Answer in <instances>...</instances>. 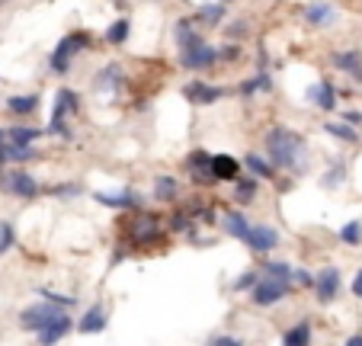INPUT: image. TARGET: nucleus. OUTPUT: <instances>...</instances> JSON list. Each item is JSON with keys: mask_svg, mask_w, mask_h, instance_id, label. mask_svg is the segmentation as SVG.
<instances>
[{"mask_svg": "<svg viewBox=\"0 0 362 346\" xmlns=\"http://www.w3.org/2000/svg\"><path fill=\"white\" fill-rule=\"evenodd\" d=\"M353 295H356V298H362V270L356 273V279H353Z\"/></svg>", "mask_w": 362, "mask_h": 346, "instance_id": "79ce46f5", "label": "nucleus"}, {"mask_svg": "<svg viewBox=\"0 0 362 346\" xmlns=\"http://www.w3.org/2000/svg\"><path fill=\"white\" fill-rule=\"evenodd\" d=\"M16 234H13V225L10 222H0V253H7L10 247H13Z\"/></svg>", "mask_w": 362, "mask_h": 346, "instance_id": "473e14b6", "label": "nucleus"}, {"mask_svg": "<svg viewBox=\"0 0 362 346\" xmlns=\"http://www.w3.org/2000/svg\"><path fill=\"white\" fill-rule=\"evenodd\" d=\"M282 343H286V346H305V343H311V324H308V321L295 324L292 330L282 333Z\"/></svg>", "mask_w": 362, "mask_h": 346, "instance_id": "aec40b11", "label": "nucleus"}, {"mask_svg": "<svg viewBox=\"0 0 362 346\" xmlns=\"http://www.w3.org/2000/svg\"><path fill=\"white\" fill-rule=\"evenodd\" d=\"M346 343H349V346H362V337H349Z\"/></svg>", "mask_w": 362, "mask_h": 346, "instance_id": "a18cd8bd", "label": "nucleus"}, {"mask_svg": "<svg viewBox=\"0 0 362 346\" xmlns=\"http://www.w3.org/2000/svg\"><path fill=\"white\" fill-rule=\"evenodd\" d=\"M266 148H270L272 164L282 170H301V164H305V141L289 129H272L266 135Z\"/></svg>", "mask_w": 362, "mask_h": 346, "instance_id": "f257e3e1", "label": "nucleus"}, {"mask_svg": "<svg viewBox=\"0 0 362 346\" xmlns=\"http://www.w3.org/2000/svg\"><path fill=\"white\" fill-rule=\"evenodd\" d=\"M176 42H180V49H186V45H195V42H199V32L193 29V23H189V20L176 23Z\"/></svg>", "mask_w": 362, "mask_h": 346, "instance_id": "a878e982", "label": "nucleus"}, {"mask_svg": "<svg viewBox=\"0 0 362 346\" xmlns=\"http://www.w3.org/2000/svg\"><path fill=\"white\" fill-rule=\"evenodd\" d=\"M77 93L74 90H68V87H61V90L55 93V109H52V122H49V132H55V135H64L68 138V125H64V119L71 116V112H77Z\"/></svg>", "mask_w": 362, "mask_h": 346, "instance_id": "f03ea898", "label": "nucleus"}, {"mask_svg": "<svg viewBox=\"0 0 362 346\" xmlns=\"http://www.w3.org/2000/svg\"><path fill=\"white\" fill-rule=\"evenodd\" d=\"M218 58H224V61H234V58H241V49H237V45H222Z\"/></svg>", "mask_w": 362, "mask_h": 346, "instance_id": "c9c22d12", "label": "nucleus"}, {"mask_svg": "<svg viewBox=\"0 0 362 346\" xmlns=\"http://www.w3.org/2000/svg\"><path fill=\"white\" fill-rule=\"evenodd\" d=\"M71 327H74V321H71L68 314H58L49 327H42V330H39V340H42V343H58L61 337H68V333H71Z\"/></svg>", "mask_w": 362, "mask_h": 346, "instance_id": "4468645a", "label": "nucleus"}, {"mask_svg": "<svg viewBox=\"0 0 362 346\" xmlns=\"http://www.w3.org/2000/svg\"><path fill=\"white\" fill-rule=\"evenodd\" d=\"M199 20H203L205 26H218V23L224 20V7L222 4H209V7L199 10Z\"/></svg>", "mask_w": 362, "mask_h": 346, "instance_id": "c85d7f7f", "label": "nucleus"}, {"mask_svg": "<svg viewBox=\"0 0 362 346\" xmlns=\"http://www.w3.org/2000/svg\"><path fill=\"white\" fill-rule=\"evenodd\" d=\"M176 180L174 177H157V180H154V199H174L176 196Z\"/></svg>", "mask_w": 362, "mask_h": 346, "instance_id": "393cba45", "label": "nucleus"}, {"mask_svg": "<svg viewBox=\"0 0 362 346\" xmlns=\"http://www.w3.org/2000/svg\"><path fill=\"white\" fill-rule=\"evenodd\" d=\"M314 289H318V298H320V302H334L337 292H340V273H337L334 266H327V270H324L318 279H314Z\"/></svg>", "mask_w": 362, "mask_h": 346, "instance_id": "f8f14e48", "label": "nucleus"}, {"mask_svg": "<svg viewBox=\"0 0 362 346\" xmlns=\"http://www.w3.org/2000/svg\"><path fill=\"white\" fill-rule=\"evenodd\" d=\"M330 135H337L340 141H359V132H356V125H349V122H327L324 125Z\"/></svg>", "mask_w": 362, "mask_h": 346, "instance_id": "b1692460", "label": "nucleus"}, {"mask_svg": "<svg viewBox=\"0 0 362 346\" xmlns=\"http://www.w3.org/2000/svg\"><path fill=\"white\" fill-rule=\"evenodd\" d=\"M340 237H343V244H349V247L362 244V225H359V222H349L346 228L340 231Z\"/></svg>", "mask_w": 362, "mask_h": 346, "instance_id": "2f4dec72", "label": "nucleus"}, {"mask_svg": "<svg viewBox=\"0 0 362 346\" xmlns=\"http://www.w3.org/2000/svg\"><path fill=\"white\" fill-rule=\"evenodd\" d=\"M186 100L189 103H199V106H212V103H218V100H224L228 97V90L224 87H212V83H203V80H193V83H186Z\"/></svg>", "mask_w": 362, "mask_h": 346, "instance_id": "0eeeda50", "label": "nucleus"}, {"mask_svg": "<svg viewBox=\"0 0 362 346\" xmlns=\"http://www.w3.org/2000/svg\"><path fill=\"white\" fill-rule=\"evenodd\" d=\"M77 330H80V333H99V330H106V311H103V305L87 308V314L80 318Z\"/></svg>", "mask_w": 362, "mask_h": 346, "instance_id": "dca6fc26", "label": "nucleus"}, {"mask_svg": "<svg viewBox=\"0 0 362 346\" xmlns=\"http://www.w3.org/2000/svg\"><path fill=\"white\" fill-rule=\"evenodd\" d=\"M224 231H228L231 237H241V241H247V234H251V225H247V218L241 212H228V215H224Z\"/></svg>", "mask_w": 362, "mask_h": 346, "instance_id": "a211bd4d", "label": "nucleus"}, {"mask_svg": "<svg viewBox=\"0 0 362 346\" xmlns=\"http://www.w3.org/2000/svg\"><path fill=\"white\" fill-rule=\"evenodd\" d=\"M87 35L80 32V35H64L61 42H58V49L52 52V71H55V74H64V71L71 68V58L77 55V52H84L87 49Z\"/></svg>", "mask_w": 362, "mask_h": 346, "instance_id": "7ed1b4c3", "label": "nucleus"}, {"mask_svg": "<svg viewBox=\"0 0 362 346\" xmlns=\"http://www.w3.org/2000/svg\"><path fill=\"white\" fill-rule=\"evenodd\" d=\"M305 20L311 23V26H330V23H334V7H327V4H311V7L305 10Z\"/></svg>", "mask_w": 362, "mask_h": 346, "instance_id": "6ab92c4d", "label": "nucleus"}, {"mask_svg": "<svg viewBox=\"0 0 362 346\" xmlns=\"http://www.w3.org/2000/svg\"><path fill=\"white\" fill-rule=\"evenodd\" d=\"M189 177H193V183H215V173H212V157L205 151H193L189 154Z\"/></svg>", "mask_w": 362, "mask_h": 346, "instance_id": "9d476101", "label": "nucleus"}, {"mask_svg": "<svg viewBox=\"0 0 362 346\" xmlns=\"http://www.w3.org/2000/svg\"><path fill=\"white\" fill-rule=\"evenodd\" d=\"M276 244H279L276 228H270V225H251V234H247V247H251L253 253H270Z\"/></svg>", "mask_w": 362, "mask_h": 346, "instance_id": "6e6552de", "label": "nucleus"}, {"mask_svg": "<svg viewBox=\"0 0 362 346\" xmlns=\"http://www.w3.org/2000/svg\"><path fill=\"white\" fill-rule=\"evenodd\" d=\"M7 189L13 196H20V199H35L39 196V183H35V177L32 173H26V170H13L7 177Z\"/></svg>", "mask_w": 362, "mask_h": 346, "instance_id": "1a4fd4ad", "label": "nucleus"}, {"mask_svg": "<svg viewBox=\"0 0 362 346\" xmlns=\"http://www.w3.org/2000/svg\"><path fill=\"white\" fill-rule=\"evenodd\" d=\"M346 122H349V125H362V112L349 109V112H346Z\"/></svg>", "mask_w": 362, "mask_h": 346, "instance_id": "37998d69", "label": "nucleus"}, {"mask_svg": "<svg viewBox=\"0 0 362 346\" xmlns=\"http://www.w3.org/2000/svg\"><path fill=\"white\" fill-rule=\"evenodd\" d=\"M180 61H183V68L205 71V68H212V64L218 61V49H212V45H205V42L199 39L195 45H186V49H180Z\"/></svg>", "mask_w": 362, "mask_h": 346, "instance_id": "39448f33", "label": "nucleus"}, {"mask_svg": "<svg viewBox=\"0 0 362 346\" xmlns=\"http://www.w3.org/2000/svg\"><path fill=\"white\" fill-rule=\"evenodd\" d=\"M7 154H10V160H32L35 157L32 145H10Z\"/></svg>", "mask_w": 362, "mask_h": 346, "instance_id": "72a5a7b5", "label": "nucleus"}, {"mask_svg": "<svg viewBox=\"0 0 362 346\" xmlns=\"http://www.w3.org/2000/svg\"><path fill=\"white\" fill-rule=\"evenodd\" d=\"M7 132H0V167H4V160H10V154H7Z\"/></svg>", "mask_w": 362, "mask_h": 346, "instance_id": "58836bf2", "label": "nucleus"}, {"mask_svg": "<svg viewBox=\"0 0 362 346\" xmlns=\"http://www.w3.org/2000/svg\"><path fill=\"white\" fill-rule=\"evenodd\" d=\"M362 58L359 52H340V55H334V64L337 68H343L349 77H356V80H362Z\"/></svg>", "mask_w": 362, "mask_h": 346, "instance_id": "f3484780", "label": "nucleus"}, {"mask_svg": "<svg viewBox=\"0 0 362 346\" xmlns=\"http://www.w3.org/2000/svg\"><path fill=\"white\" fill-rule=\"evenodd\" d=\"M212 173H215V180L237 183L241 180V164H237L234 157H228V154H215V157H212Z\"/></svg>", "mask_w": 362, "mask_h": 346, "instance_id": "ddd939ff", "label": "nucleus"}, {"mask_svg": "<svg viewBox=\"0 0 362 346\" xmlns=\"http://www.w3.org/2000/svg\"><path fill=\"white\" fill-rule=\"evenodd\" d=\"M126 39H128V20H116L109 26V32H106V42L109 45H122Z\"/></svg>", "mask_w": 362, "mask_h": 346, "instance_id": "cd10ccee", "label": "nucleus"}, {"mask_svg": "<svg viewBox=\"0 0 362 346\" xmlns=\"http://www.w3.org/2000/svg\"><path fill=\"white\" fill-rule=\"evenodd\" d=\"M224 4H228V0H224Z\"/></svg>", "mask_w": 362, "mask_h": 346, "instance_id": "49530a36", "label": "nucleus"}, {"mask_svg": "<svg viewBox=\"0 0 362 346\" xmlns=\"http://www.w3.org/2000/svg\"><path fill=\"white\" fill-rule=\"evenodd\" d=\"M253 285H257V273H244V276L237 279L234 289H253Z\"/></svg>", "mask_w": 362, "mask_h": 346, "instance_id": "e433bc0d", "label": "nucleus"}, {"mask_svg": "<svg viewBox=\"0 0 362 346\" xmlns=\"http://www.w3.org/2000/svg\"><path fill=\"white\" fill-rule=\"evenodd\" d=\"M253 196H257V177L253 180H237V202H251Z\"/></svg>", "mask_w": 362, "mask_h": 346, "instance_id": "7c9ffc66", "label": "nucleus"}, {"mask_svg": "<svg viewBox=\"0 0 362 346\" xmlns=\"http://www.w3.org/2000/svg\"><path fill=\"white\" fill-rule=\"evenodd\" d=\"M10 145H32L35 138H39V129H23V125H16V129H10L7 132Z\"/></svg>", "mask_w": 362, "mask_h": 346, "instance_id": "bb28decb", "label": "nucleus"}, {"mask_svg": "<svg viewBox=\"0 0 362 346\" xmlns=\"http://www.w3.org/2000/svg\"><path fill=\"white\" fill-rule=\"evenodd\" d=\"M35 106H39V97H35V93H26V97H10V100H7V109L16 112V116L35 112Z\"/></svg>", "mask_w": 362, "mask_h": 346, "instance_id": "4be33fe9", "label": "nucleus"}, {"mask_svg": "<svg viewBox=\"0 0 362 346\" xmlns=\"http://www.w3.org/2000/svg\"><path fill=\"white\" fill-rule=\"evenodd\" d=\"M266 276L289 279V276H292V266H289V263H266Z\"/></svg>", "mask_w": 362, "mask_h": 346, "instance_id": "f704fd0d", "label": "nucleus"}, {"mask_svg": "<svg viewBox=\"0 0 362 346\" xmlns=\"http://www.w3.org/2000/svg\"><path fill=\"white\" fill-rule=\"evenodd\" d=\"M186 218H183V215H176V218H174V231H186Z\"/></svg>", "mask_w": 362, "mask_h": 346, "instance_id": "c03bdc74", "label": "nucleus"}, {"mask_svg": "<svg viewBox=\"0 0 362 346\" xmlns=\"http://www.w3.org/2000/svg\"><path fill=\"white\" fill-rule=\"evenodd\" d=\"M247 170L253 173V177H263V180H272V164L270 160H263L260 154H247Z\"/></svg>", "mask_w": 362, "mask_h": 346, "instance_id": "5701e85b", "label": "nucleus"}, {"mask_svg": "<svg viewBox=\"0 0 362 346\" xmlns=\"http://www.w3.org/2000/svg\"><path fill=\"white\" fill-rule=\"evenodd\" d=\"M212 343H215V346H237L241 340H237V337H212Z\"/></svg>", "mask_w": 362, "mask_h": 346, "instance_id": "ea45409f", "label": "nucleus"}, {"mask_svg": "<svg viewBox=\"0 0 362 346\" xmlns=\"http://www.w3.org/2000/svg\"><path fill=\"white\" fill-rule=\"evenodd\" d=\"M286 295H289V279L266 276L253 285V305H260V308L272 305V302H279V298H286Z\"/></svg>", "mask_w": 362, "mask_h": 346, "instance_id": "423d86ee", "label": "nucleus"}, {"mask_svg": "<svg viewBox=\"0 0 362 346\" xmlns=\"http://www.w3.org/2000/svg\"><path fill=\"white\" fill-rule=\"evenodd\" d=\"M292 276L298 279V285H314V276H308V273H301V270H298V273H292Z\"/></svg>", "mask_w": 362, "mask_h": 346, "instance_id": "a19ab883", "label": "nucleus"}, {"mask_svg": "<svg viewBox=\"0 0 362 346\" xmlns=\"http://www.w3.org/2000/svg\"><path fill=\"white\" fill-rule=\"evenodd\" d=\"M308 103H314L318 109H334L337 106V90H334V83H327V80H318V83H311L308 87Z\"/></svg>", "mask_w": 362, "mask_h": 346, "instance_id": "9b49d317", "label": "nucleus"}, {"mask_svg": "<svg viewBox=\"0 0 362 346\" xmlns=\"http://www.w3.org/2000/svg\"><path fill=\"white\" fill-rule=\"evenodd\" d=\"M97 202H103V205H109V208H135L138 205V199H135L132 193H119V196H109V193H97L93 196Z\"/></svg>", "mask_w": 362, "mask_h": 346, "instance_id": "412c9836", "label": "nucleus"}, {"mask_svg": "<svg viewBox=\"0 0 362 346\" xmlns=\"http://www.w3.org/2000/svg\"><path fill=\"white\" fill-rule=\"evenodd\" d=\"M128 234H132L135 244H151L154 237H157V218H151V215H141L138 222L132 225V231H128Z\"/></svg>", "mask_w": 362, "mask_h": 346, "instance_id": "2eb2a0df", "label": "nucleus"}, {"mask_svg": "<svg viewBox=\"0 0 362 346\" xmlns=\"http://www.w3.org/2000/svg\"><path fill=\"white\" fill-rule=\"evenodd\" d=\"M58 314H64V305H58V302H52V305H32V308H26V311L20 314V324L26 327V330L39 333L42 327H49Z\"/></svg>", "mask_w": 362, "mask_h": 346, "instance_id": "20e7f679", "label": "nucleus"}, {"mask_svg": "<svg viewBox=\"0 0 362 346\" xmlns=\"http://www.w3.org/2000/svg\"><path fill=\"white\" fill-rule=\"evenodd\" d=\"M119 80H122V74H119V64H109V68H106V71H99V77H97V87H99V90H103V87H106V90H109V87H116Z\"/></svg>", "mask_w": 362, "mask_h": 346, "instance_id": "c756f323", "label": "nucleus"}, {"mask_svg": "<svg viewBox=\"0 0 362 346\" xmlns=\"http://www.w3.org/2000/svg\"><path fill=\"white\" fill-rule=\"evenodd\" d=\"M340 180H343V170L337 167V170H330V173H327V180H324V186H337Z\"/></svg>", "mask_w": 362, "mask_h": 346, "instance_id": "4c0bfd02", "label": "nucleus"}]
</instances>
